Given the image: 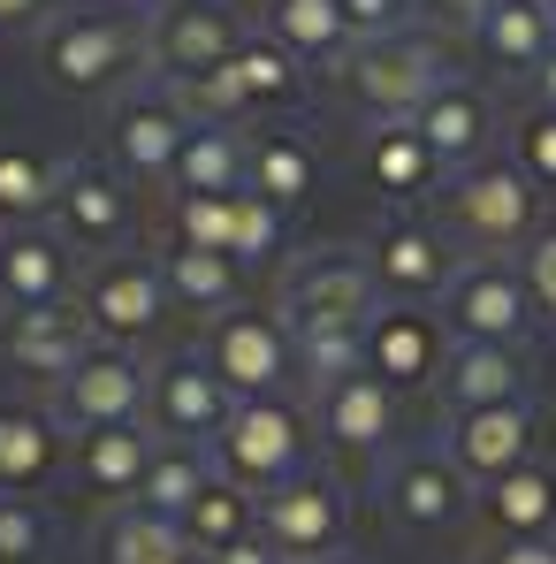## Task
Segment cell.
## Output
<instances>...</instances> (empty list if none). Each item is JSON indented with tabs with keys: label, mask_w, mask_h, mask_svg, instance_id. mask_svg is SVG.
Here are the masks:
<instances>
[{
	"label": "cell",
	"mask_w": 556,
	"mask_h": 564,
	"mask_svg": "<svg viewBox=\"0 0 556 564\" xmlns=\"http://www.w3.org/2000/svg\"><path fill=\"white\" fill-rule=\"evenodd\" d=\"M206 564H282V557L260 542V534H252V542H237V550H221V557H206Z\"/></svg>",
	"instance_id": "cell-47"
},
{
	"label": "cell",
	"mask_w": 556,
	"mask_h": 564,
	"mask_svg": "<svg viewBox=\"0 0 556 564\" xmlns=\"http://www.w3.org/2000/svg\"><path fill=\"white\" fill-rule=\"evenodd\" d=\"M367 268L381 305H443V290L458 275V252L435 221H381V237L367 245Z\"/></svg>",
	"instance_id": "cell-13"
},
{
	"label": "cell",
	"mask_w": 556,
	"mask_h": 564,
	"mask_svg": "<svg viewBox=\"0 0 556 564\" xmlns=\"http://www.w3.org/2000/svg\"><path fill=\"white\" fill-rule=\"evenodd\" d=\"M336 85L367 122H412L450 85V62H443V46L427 31H389V39H359L336 62Z\"/></svg>",
	"instance_id": "cell-2"
},
{
	"label": "cell",
	"mask_w": 556,
	"mask_h": 564,
	"mask_svg": "<svg viewBox=\"0 0 556 564\" xmlns=\"http://www.w3.org/2000/svg\"><path fill=\"white\" fill-rule=\"evenodd\" d=\"M472 511L488 519L495 542H556V473L534 458V466L503 473L495 488H480Z\"/></svg>",
	"instance_id": "cell-24"
},
{
	"label": "cell",
	"mask_w": 556,
	"mask_h": 564,
	"mask_svg": "<svg viewBox=\"0 0 556 564\" xmlns=\"http://www.w3.org/2000/svg\"><path fill=\"white\" fill-rule=\"evenodd\" d=\"M145 404H153V367H138L130 351H107V344L69 381H54V420L77 427V435H92V427H138Z\"/></svg>",
	"instance_id": "cell-12"
},
{
	"label": "cell",
	"mask_w": 556,
	"mask_h": 564,
	"mask_svg": "<svg viewBox=\"0 0 556 564\" xmlns=\"http://www.w3.org/2000/svg\"><path fill=\"white\" fill-rule=\"evenodd\" d=\"M77 282V252L62 229L46 221H8L0 229V305L8 313H39V305H62Z\"/></svg>",
	"instance_id": "cell-16"
},
{
	"label": "cell",
	"mask_w": 556,
	"mask_h": 564,
	"mask_svg": "<svg viewBox=\"0 0 556 564\" xmlns=\"http://www.w3.org/2000/svg\"><path fill=\"white\" fill-rule=\"evenodd\" d=\"M351 15V39H389V31H412L419 0H344Z\"/></svg>",
	"instance_id": "cell-44"
},
{
	"label": "cell",
	"mask_w": 556,
	"mask_h": 564,
	"mask_svg": "<svg viewBox=\"0 0 556 564\" xmlns=\"http://www.w3.org/2000/svg\"><path fill=\"white\" fill-rule=\"evenodd\" d=\"M472 46L495 77H534L556 54V15L549 0H488V15L472 23Z\"/></svg>",
	"instance_id": "cell-23"
},
{
	"label": "cell",
	"mask_w": 556,
	"mask_h": 564,
	"mask_svg": "<svg viewBox=\"0 0 556 564\" xmlns=\"http://www.w3.org/2000/svg\"><path fill=\"white\" fill-rule=\"evenodd\" d=\"M313 420H320V443L336 458H389L396 451V389L373 375H351L336 381L328 397H313Z\"/></svg>",
	"instance_id": "cell-17"
},
{
	"label": "cell",
	"mask_w": 556,
	"mask_h": 564,
	"mask_svg": "<svg viewBox=\"0 0 556 564\" xmlns=\"http://www.w3.org/2000/svg\"><path fill=\"white\" fill-rule=\"evenodd\" d=\"M519 275L534 290V305H542V321H556V221L534 229V245L519 252Z\"/></svg>",
	"instance_id": "cell-43"
},
{
	"label": "cell",
	"mask_w": 556,
	"mask_h": 564,
	"mask_svg": "<svg viewBox=\"0 0 556 564\" xmlns=\"http://www.w3.org/2000/svg\"><path fill=\"white\" fill-rule=\"evenodd\" d=\"M443 328H450V344L526 351V336L542 328V305L519 275V260H458V275L443 290Z\"/></svg>",
	"instance_id": "cell-6"
},
{
	"label": "cell",
	"mask_w": 556,
	"mask_h": 564,
	"mask_svg": "<svg viewBox=\"0 0 556 564\" xmlns=\"http://www.w3.org/2000/svg\"><path fill=\"white\" fill-rule=\"evenodd\" d=\"M412 130L427 138V153L443 161V176H465V169H480L488 145H495V107H488L480 85H458V77H450L443 93L412 115Z\"/></svg>",
	"instance_id": "cell-21"
},
{
	"label": "cell",
	"mask_w": 556,
	"mask_h": 564,
	"mask_svg": "<svg viewBox=\"0 0 556 564\" xmlns=\"http://www.w3.org/2000/svg\"><path fill=\"white\" fill-rule=\"evenodd\" d=\"M282 252V206H268L260 191H237L229 198V260L237 268H260Z\"/></svg>",
	"instance_id": "cell-39"
},
{
	"label": "cell",
	"mask_w": 556,
	"mask_h": 564,
	"mask_svg": "<svg viewBox=\"0 0 556 564\" xmlns=\"http://www.w3.org/2000/svg\"><path fill=\"white\" fill-rule=\"evenodd\" d=\"M526 93H534V107H556V54L534 69V77H526Z\"/></svg>",
	"instance_id": "cell-48"
},
{
	"label": "cell",
	"mask_w": 556,
	"mask_h": 564,
	"mask_svg": "<svg viewBox=\"0 0 556 564\" xmlns=\"http://www.w3.org/2000/svg\"><path fill=\"white\" fill-rule=\"evenodd\" d=\"M373 305H381V290H373L367 252H344V245L290 260V275H282V290H275V321L290 328V336H336V328H367Z\"/></svg>",
	"instance_id": "cell-4"
},
{
	"label": "cell",
	"mask_w": 556,
	"mask_h": 564,
	"mask_svg": "<svg viewBox=\"0 0 556 564\" xmlns=\"http://www.w3.org/2000/svg\"><path fill=\"white\" fill-rule=\"evenodd\" d=\"M46 0H0V31H15V23H31Z\"/></svg>",
	"instance_id": "cell-49"
},
{
	"label": "cell",
	"mask_w": 556,
	"mask_h": 564,
	"mask_svg": "<svg viewBox=\"0 0 556 564\" xmlns=\"http://www.w3.org/2000/svg\"><path fill=\"white\" fill-rule=\"evenodd\" d=\"M62 161L31 153V145H0V214L8 221H46L54 198H62Z\"/></svg>",
	"instance_id": "cell-35"
},
{
	"label": "cell",
	"mask_w": 556,
	"mask_h": 564,
	"mask_svg": "<svg viewBox=\"0 0 556 564\" xmlns=\"http://www.w3.org/2000/svg\"><path fill=\"white\" fill-rule=\"evenodd\" d=\"M305 451H313V435H305V412L290 397H244L221 420V435L206 443L214 473L229 488H244V496H275L282 480H297L305 473Z\"/></svg>",
	"instance_id": "cell-3"
},
{
	"label": "cell",
	"mask_w": 556,
	"mask_h": 564,
	"mask_svg": "<svg viewBox=\"0 0 556 564\" xmlns=\"http://www.w3.org/2000/svg\"><path fill=\"white\" fill-rule=\"evenodd\" d=\"M367 176L381 198H419L443 184V161L427 153V138L412 122H373L367 130Z\"/></svg>",
	"instance_id": "cell-29"
},
{
	"label": "cell",
	"mask_w": 556,
	"mask_h": 564,
	"mask_svg": "<svg viewBox=\"0 0 556 564\" xmlns=\"http://www.w3.org/2000/svg\"><path fill=\"white\" fill-rule=\"evenodd\" d=\"M344 534H351V503H344V488H336L328 473L305 466L297 480H282L275 496H260V542H268L282 564L336 557Z\"/></svg>",
	"instance_id": "cell-8"
},
{
	"label": "cell",
	"mask_w": 556,
	"mask_h": 564,
	"mask_svg": "<svg viewBox=\"0 0 556 564\" xmlns=\"http://www.w3.org/2000/svg\"><path fill=\"white\" fill-rule=\"evenodd\" d=\"M153 435L145 427H92V435H77V473H85V488L92 496H115V503H130L138 496V480L153 466Z\"/></svg>",
	"instance_id": "cell-28"
},
{
	"label": "cell",
	"mask_w": 556,
	"mask_h": 564,
	"mask_svg": "<svg viewBox=\"0 0 556 564\" xmlns=\"http://www.w3.org/2000/svg\"><path fill=\"white\" fill-rule=\"evenodd\" d=\"M54 229L69 245H122L130 237V191L107 169H92V161H69L62 198H54Z\"/></svg>",
	"instance_id": "cell-25"
},
{
	"label": "cell",
	"mask_w": 556,
	"mask_h": 564,
	"mask_svg": "<svg viewBox=\"0 0 556 564\" xmlns=\"http://www.w3.org/2000/svg\"><path fill=\"white\" fill-rule=\"evenodd\" d=\"M244 153H252L244 130H229V122H190L168 184H176V198H237V191H244Z\"/></svg>",
	"instance_id": "cell-27"
},
{
	"label": "cell",
	"mask_w": 556,
	"mask_h": 564,
	"mask_svg": "<svg viewBox=\"0 0 556 564\" xmlns=\"http://www.w3.org/2000/svg\"><path fill=\"white\" fill-rule=\"evenodd\" d=\"M443 451H450V466L472 480V496L480 488H495L503 473L534 466V451H542V404L534 397H519V404H488V412H450L443 420Z\"/></svg>",
	"instance_id": "cell-10"
},
{
	"label": "cell",
	"mask_w": 556,
	"mask_h": 564,
	"mask_svg": "<svg viewBox=\"0 0 556 564\" xmlns=\"http://www.w3.org/2000/svg\"><path fill=\"white\" fill-rule=\"evenodd\" d=\"M85 321H92L99 336H115V344H138V336H153L161 328V313H168V282L153 260H107L92 268L85 282Z\"/></svg>",
	"instance_id": "cell-18"
},
{
	"label": "cell",
	"mask_w": 556,
	"mask_h": 564,
	"mask_svg": "<svg viewBox=\"0 0 556 564\" xmlns=\"http://www.w3.org/2000/svg\"><path fill=\"white\" fill-rule=\"evenodd\" d=\"M260 39H275L297 62H344L359 46L344 0H260Z\"/></svg>",
	"instance_id": "cell-26"
},
{
	"label": "cell",
	"mask_w": 556,
	"mask_h": 564,
	"mask_svg": "<svg viewBox=\"0 0 556 564\" xmlns=\"http://www.w3.org/2000/svg\"><path fill=\"white\" fill-rule=\"evenodd\" d=\"M153 427L168 435V443H214L221 435V420L237 412V397L221 389V375L206 367V359H176V367H153Z\"/></svg>",
	"instance_id": "cell-19"
},
{
	"label": "cell",
	"mask_w": 556,
	"mask_h": 564,
	"mask_svg": "<svg viewBox=\"0 0 556 564\" xmlns=\"http://www.w3.org/2000/svg\"><path fill=\"white\" fill-rule=\"evenodd\" d=\"M229 77H237L244 107H282V99H297V85H305V62H297V54H282L275 39L244 31V46L229 54Z\"/></svg>",
	"instance_id": "cell-36"
},
{
	"label": "cell",
	"mask_w": 556,
	"mask_h": 564,
	"mask_svg": "<svg viewBox=\"0 0 556 564\" xmlns=\"http://www.w3.org/2000/svg\"><path fill=\"white\" fill-rule=\"evenodd\" d=\"M206 367L221 375V389L244 404V397H282V381H297V344L275 313H221L214 321V344H206Z\"/></svg>",
	"instance_id": "cell-11"
},
{
	"label": "cell",
	"mask_w": 556,
	"mask_h": 564,
	"mask_svg": "<svg viewBox=\"0 0 556 564\" xmlns=\"http://www.w3.org/2000/svg\"><path fill=\"white\" fill-rule=\"evenodd\" d=\"M443 359H450L443 313H427V305H373V321H367V375L373 381L427 389V381H443Z\"/></svg>",
	"instance_id": "cell-14"
},
{
	"label": "cell",
	"mask_w": 556,
	"mask_h": 564,
	"mask_svg": "<svg viewBox=\"0 0 556 564\" xmlns=\"http://www.w3.org/2000/svg\"><path fill=\"white\" fill-rule=\"evenodd\" d=\"M511 161L526 169V184L549 198L556 191V107H526L519 130H511Z\"/></svg>",
	"instance_id": "cell-40"
},
{
	"label": "cell",
	"mask_w": 556,
	"mask_h": 564,
	"mask_svg": "<svg viewBox=\"0 0 556 564\" xmlns=\"http://www.w3.org/2000/svg\"><path fill=\"white\" fill-rule=\"evenodd\" d=\"M0 351H8L15 375H31V381H69L99 351V328L85 321V305L62 297V305H39V313H8Z\"/></svg>",
	"instance_id": "cell-15"
},
{
	"label": "cell",
	"mask_w": 556,
	"mask_h": 564,
	"mask_svg": "<svg viewBox=\"0 0 556 564\" xmlns=\"http://www.w3.org/2000/svg\"><path fill=\"white\" fill-rule=\"evenodd\" d=\"M320 564H351V557H320Z\"/></svg>",
	"instance_id": "cell-50"
},
{
	"label": "cell",
	"mask_w": 556,
	"mask_h": 564,
	"mask_svg": "<svg viewBox=\"0 0 556 564\" xmlns=\"http://www.w3.org/2000/svg\"><path fill=\"white\" fill-rule=\"evenodd\" d=\"M472 564H556V542H488Z\"/></svg>",
	"instance_id": "cell-46"
},
{
	"label": "cell",
	"mask_w": 556,
	"mask_h": 564,
	"mask_svg": "<svg viewBox=\"0 0 556 564\" xmlns=\"http://www.w3.org/2000/svg\"><path fill=\"white\" fill-rule=\"evenodd\" d=\"M176 557H190L176 519H161V511H145V503H122V511L107 519V564H176Z\"/></svg>",
	"instance_id": "cell-37"
},
{
	"label": "cell",
	"mask_w": 556,
	"mask_h": 564,
	"mask_svg": "<svg viewBox=\"0 0 556 564\" xmlns=\"http://www.w3.org/2000/svg\"><path fill=\"white\" fill-rule=\"evenodd\" d=\"M184 138H190V115L176 107V93H130L107 115V145L130 176H168Z\"/></svg>",
	"instance_id": "cell-20"
},
{
	"label": "cell",
	"mask_w": 556,
	"mask_h": 564,
	"mask_svg": "<svg viewBox=\"0 0 556 564\" xmlns=\"http://www.w3.org/2000/svg\"><path fill=\"white\" fill-rule=\"evenodd\" d=\"M313 145L305 138H290V130H268V138H252V153H244V191H260L268 206H297L305 191H313Z\"/></svg>",
	"instance_id": "cell-32"
},
{
	"label": "cell",
	"mask_w": 556,
	"mask_h": 564,
	"mask_svg": "<svg viewBox=\"0 0 556 564\" xmlns=\"http://www.w3.org/2000/svg\"><path fill=\"white\" fill-rule=\"evenodd\" d=\"M381 511H389L404 534H450L465 511H472V480L450 466L443 443L389 451V458H381Z\"/></svg>",
	"instance_id": "cell-9"
},
{
	"label": "cell",
	"mask_w": 556,
	"mask_h": 564,
	"mask_svg": "<svg viewBox=\"0 0 556 564\" xmlns=\"http://www.w3.org/2000/svg\"><path fill=\"white\" fill-rule=\"evenodd\" d=\"M297 344V381L305 397H328L336 381L367 375V328H336V336H290Z\"/></svg>",
	"instance_id": "cell-38"
},
{
	"label": "cell",
	"mask_w": 556,
	"mask_h": 564,
	"mask_svg": "<svg viewBox=\"0 0 556 564\" xmlns=\"http://www.w3.org/2000/svg\"><path fill=\"white\" fill-rule=\"evenodd\" d=\"M161 282H168V297L190 305V313H237V260H229V252L176 245V252L161 260Z\"/></svg>",
	"instance_id": "cell-34"
},
{
	"label": "cell",
	"mask_w": 556,
	"mask_h": 564,
	"mask_svg": "<svg viewBox=\"0 0 556 564\" xmlns=\"http://www.w3.org/2000/svg\"><path fill=\"white\" fill-rule=\"evenodd\" d=\"M138 62H145V23L115 15V8H69L39 31V77L54 93H115L138 77Z\"/></svg>",
	"instance_id": "cell-1"
},
{
	"label": "cell",
	"mask_w": 556,
	"mask_h": 564,
	"mask_svg": "<svg viewBox=\"0 0 556 564\" xmlns=\"http://www.w3.org/2000/svg\"><path fill=\"white\" fill-rule=\"evenodd\" d=\"M549 15H556V0H549Z\"/></svg>",
	"instance_id": "cell-52"
},
{
	"label": "cell",
	"mask_w": 556,
	"mask_h": 564,
	"mask_svg": "<svg viewBox=\"0 0 556 564\" xmlns=\"http://www.w3.org/2000/svg\"><path fill=\"white\" fill-rule=\"evenodd\" d=\"M62 458V420L31 404H0V496H23Z\"/></svg>",
	"instance_id": "cell-30"
},
{
	"label": "cell",
	"mask_w": 556,
	"mask_h": 564,
	"mask_svg": "<svg viewBox=\"0 0 556 564\" xmlns=\"http://www.w3.org/2000/svg\"><path fill=\"white\" fill-rule=\"evenodd\" d=\"M450 229L472 245V260H519L542 229V191L519 161H480L450 184Z\"/></svg>",
	"instance_id": "cell-5"
},
{
	"label": "cell",
	"mask_w": 556,
	"mask_h": 564,
	"mask_svg": "<svg viewBox=\"0 0 556 564\" xmlns=\"http://www.w3.org/2000/svg\"><path fill=\"white\" fill-rule=\"evenodd\" d=\"M214 480H221V473H214V458H206L198 443H161L130 503H145V511H161V519H176V527H184L190 503H198V496H206Z\"/></svg>",
	"instance_id": "cell-31"
},
{
	"label": "cell",
	"mask_w": 556,
	"mask_h": 564,
	"mask_svg": "<svg viewBox=\"0 0 556 564\" xmlns=\"http://www.w3.org/2000/svg\"><path fill=\"white\" fill-rule=\"evenodd\" d=\"M176 245L229 252V198H176Z\"/></svg>",
	"instance_id": "cell-42"
},
{
	"label": "cell",
	"mask_w": 556,
	"mask_h": 564,
	"mask_svg": "<svg viewBox=\"0 0 556 564\" xmlns=\"http://www.w3.org/2000/svg\"><path fill=\"white\" fill-rule=\"evenodd\" d=\"M435 389H443V420L450 412H488V404L534 397V367H526V351H503V344H450Z\"/></svg>",
	"instance_id": "cell-22"
},
{
	"label": "cell",
	"mask_w": 556,
	"mask_h": 564,
	"mask_svg": "<svg viewBox=\"0 0 556 564\" xmlns=\"http://www.w3.org/2000/svg\"><path fill=\"white\" fill-rule=\"evenodd\" d=\"M237 46H244V23H237L229 0H168V8L145 23V69H153L168 93L214 77Z\"/></svg>",
	"instance_id": "cell-7"
},
{
	"label": "cell",
	"mask_w": 556,
	"mask_h": 564,
	"mask_svg": "<svg viewBox=\"0 0 556 564\" xmlns=\"http://www.w3.org/2000/svg\"><path fill=\"white\" fill-rule=\"evenodd\" d=\"M419 15H427V23H443V31H465V39H472V23L488 15V0H419Z\"/></svg>",
	"instance_id": "cell-45"
},
{
	"label": "cell",
	"mask_w": 556,
	"mask_h": 564,
	"mask_svg": "<svg viewBox=\"0 0 556 564\" xmlns=\"http://www.w3.org/2000/svg\"><path fill=\"white\" fill-rule=\"evenodd\" d=\"M252 534H260V503H252L244 488H229V480H214L184 519L190 557H221V550H237V542H252Z\"/></svg>",
	"instance_id": "cell-33"
},
{
	"label": "cell",
	"mask_w": 556,
	"mask_h": 564,
	"mask_svg": "<svg viewBox=\"0 0 556 564\" xmlns=\"http://www.w3.org/2000/svg\"><path fill=\"white\" fill-rule=\"evenodd\" d=\"M46 557V511L31 496H0V564H39Z\"/></svg>",
	"instance_id": "cell-41"
},
{
	"label": "cell",
	"mask_w": 556,
	"mask_h": 564,
	"mask_svg": "<svg viewBox=\"0 0 556 564\" xmlns=\"http://www.w3.org/2000/svg\"><path fill=\"white\" fill-rule=\"evenodd\" d=\"M176 564H206V557H176Z\"/></svg>",
	"instance_id": "cell-51"
}]
</instances>
